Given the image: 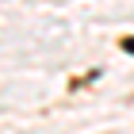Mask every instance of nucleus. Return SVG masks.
I'll use <instances>...</instances> for the list:
<instances>
[{
  "label": "nucleus",
  "instance_id": "obj_1",
  "mask_svg": "<svg viewBox=\"0 0 134 134\" xmlns=\"http://www.w3.org/2000/svg\"><path fill=\"white\" fill-rule=\"evenodd\" d=\"M123 50H130V54H134V38H123Z\"/></svg>",
  "mask_w": 134,
  "mask_h": 134
}]
</instances>
